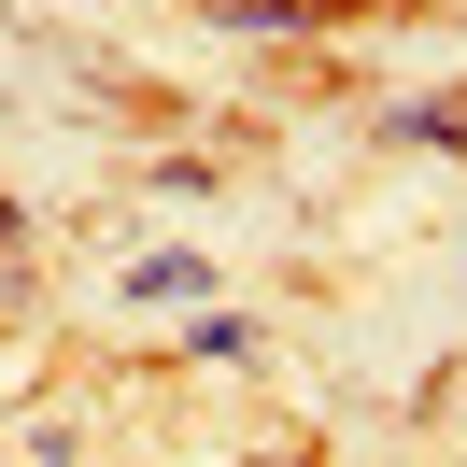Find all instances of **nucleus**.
Masks as SVG:
<instances>
[{
	"mask_svg": "<svg viewBox=\"0 0 467 467\" xmlns=\"http://www.w3.org/2000/svg\"><path fill=\"white\" fill-rule=\"evenodd\" d=\"M227 15H255V29H326V15H368V0H227Z\"/></svg>",
	"mask_w": 467,
	"mask_h": 467,
	"instance_id": "obj_1",
	"label": "nucleus"
}]
</instances>
